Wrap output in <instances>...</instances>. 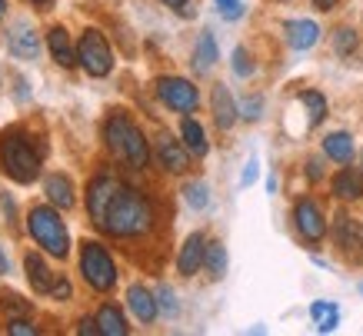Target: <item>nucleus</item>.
<instances>
[{
	"instance_id": "obj_1",
	"label": "nucleus",
	"mask_w": 363,
	"mask_h": 336,
	"mask_svg": "<svg viewBox=\"0 0 363 336\" xmlns=\"http://www.w3.org/2000/svg\"><path fill=\"white\" fill-rule=\"evenodd\" d=\"M87 213L90 223L117 240H133L154 230V206L150 200L117 180L113 174H97L87 186Z\"/></svg>"
},
{
	"instance_id": "obj_2",
	"label": "nucleus",
	"mask_w": 363,
	"mask_h": 336,
	"mask_svg": "<svg viewBox=\"0 0 363 336\" xmlns=\"http://www.w3.org/2000/svg\"><path fill=\"white\" fill-rule=\"evenodd\" d=\"M104 143H107V150L121 163H127L130 170H143V167L150 163V143H147L143 130L123 110H113L111 117L104 120Z\"/></svg>"
},
{
	"instance_id": "obj_3",
	"label": "nucleus",
	"mask_w": 363,
	"mask_h": 336,
	"mask_svg": "<svg viewBox=\"0 0 363 336\" xmlns=\"http://www.w3.org/2000/svg\"><path fill=\"white\" fill-rule=\"evenodd\" d=\"M40 163H44V150L27 130H7L0 137V170L13 184H33L40 177Z\"/></svg>"
},
{
	"instance_id": "obj_4",
	"label": "nucleus",
	"mask_w": 363,
	"mask_h": 336,
	"mask_svg": "<svg viewBox=\"0 0 363 336\" xmlns=\"http://www.w3.org/2000/svg\"><path fill=\"white\" fill-rule=\"evenodd\" d=\"M27 233L33 237V243L57 257V260H64L67 253H70V233H67L64 220H60V210L54 203L50 206H30V213H27Z\"/></svg>"
},
{
	"instance_id": "obj_5",
	"label": "nucleus",
	"mask_w": 363,
	"mask_h": 336,
	"mask_svg": "<svg viewBox=\"0 0 363 336\" xmlns=\"http://www.w3.org/2000/svg\"><path fill=\"white\" fill-rule=\"evenodd\" d=\"M80 273L90 283V290L97 293H111L117 286V263H113L111 250L97 240L80 243Z\"/></svg>"
},
{
	"instance_id": "obj_6",
	"label": "nucleus",
	"mask_w": 363,
	"mask_h": 336,
	"mask_svg": "<svg viewBox=\"0 0 363 336\" xmlns=\"http://www.w3.org/2000/svg\"><path fill=\"white\" fill-rule=\"evenodd\" d=\"M77 64L90 77H107L113 70V50L97 27H87L77 40Z\"/></svg>"
},
{
	"instance_id": "obj_7",
	"label": "nucleus",
	"mask_w": 363,
	"mask_h": 336,
	"mask_svg": "<svg viewBox=\"0 0 363 336\" xmlns=\"http://www.w3.org/2000/svg\"><path fill=\"white\" fill-rule=\"evenodd\" d=\"M157 97L177 113H194L200 103L197 87L190 80H184V77H160L157 80Z\"/></svg>"
},
{
	"instance_id": "obj_8",
	"label": "nucleus",
	"mask_w": 363,
	"mask_h": 336,
	"mask_svg": "<svg viewBox=\"0 0 363 336\" xmlns=\"http://www.w3.org/2000/svg\"><path fill=\"white\" fill-rule=\"evenodd\" d=\"M294 223H297V233L307 240V243H320V240L327 237V220H323L320 206L313 203L310 196L297 200V206H294Z\"/></svg>"
},
{
	"instance_id": "obj_9",
	"label": "nucleus",
	"mask_w": 363,
	"mask_h": 336,
	"mask_svg": "<svg viewBox=\"0 0 363 336\" xmlns=\"http://www.w3.org/2000/svg\"><path fill=\"white\" fill-rule=\"evenodd\" d=\"M333 237H337V247L343 250V257L363 267V223L360 220L340 213L337 223H333Z\"/></svg>"
},
{
	"instance_id": "obj_10",
	"label": "nucleus",
	"mask_w": 363,
	"mask_h": 336,
	"mask_svg": "<svg viewBox=\"0 0 363 336\" xmlns=\"http://www.w3.org/2000/svg\"><path fill=\"white\" fill-rule=\"evenodd\" d=\"M154 153H157V163L164 167L167 174H187L190 167V150L184 140H174L170 133H160L154 143Z\"/></svg>"
},
{
	"instance_id": "obj_11",
	"label": "nucleus",
	"mask_w": 363,
	"mask_h": 336,
	"mask_svg": "<svg viewBox=\"0 0 363 336\" xmlns=\"http://www.w3.org/2000/svg\"><path fill=\"white\" fill-rule=\"evenodd\" d=\"M7 50L17 60H37V54H40V33L33 30L27 21H17L7 30Z\"/></svg>"
},
{
	"instance_id": "obj_12",
	"label": "nucleus",
	"mask_w": 363,
	"mask_h": 336,
	"mask_svg": "<svg viewBox=\"0 0 363 336\" xmlns=\"http://www.w3.org/2000/svg\"><path fill=\"white\" fill-rule=\"evenodd\" d=\"M203 257H207V237L203 233H190L180 247V257H177V273L180 276H197L203 270Z\"/></svg>"
},
{
	"instance_id": "obj_13",
	"label": "nucleus",
	"mask_w": 363,
	"mask_h": 336,
	"mask_svg": "<svg viewBox=\"0 0 363 336\" xmlns=\"http://www.w3.org/2000/svg\"><path fill=\"white\" fill-rule=\"evenodd\" d=\"M127 306H130V313L137 316L140 323H154L157 313H160L157 293H150L147 286H140V283H133L130 290H127Z\"/></svg>"
},
{
	"instance_id": "obj_14",
	"label": "nucleus",
	"mask_w": 363,
	"mask_h": 336,
	"mask_svg": "<svg viewBox=\"0 0 363 336\" xmlns=\"http://www.w3.org/2000/svg\"><path fill=\"white\" fill-rule=\"evenodd\" d=\"M23 270H27V280H30L33 293H50L57 283V273L47 267V260L40 253H27L23 257Z\"/></svg>"
},
{
	"instance_id": "obj_15",
	"label": "nucleus",
	"mask_w": 363,
	"mask_h": 336,
	"mask_svg": "<svg viewBox=\"0 0 363 336\" xmlns=\"http://www.w3.org/2000/svg\"><path fill=\"white\" fill-rule=\"evenodd\" d=\"M47 50H50V57H54L64 70L77 67V47L70 44V33H67L64 27H50V30H47Z\"/></svg>"
},
{
	"instance_id": "obj_16",
	"label": "nucleus",
	"mask_w": 363,
	"mask_h": 336,
	"mask_svg": "<svg viewBox=\"0 0 363 336\" xmlns=\"http://www.w3.org/2000/svg\"><path fill=\"white\" fill-rule=\"evenodd\" d=\"M237 120H240V107L233 103L230 90L223 87V84H217V87H213V123H217L220 130H230Z\"/></svg>"
},
{
	"instance_id": "obj_17",
	"label": "nucleus",
	"mask_w": 363,
	"mask_h": 336,
	"mask_svg": "<svg viewBox=\"0 0 363 336\" xmlns=\"http://www.w3.org/2000/svg\"><path fill=\"white\" fill-rule=\"evenodd\" d=\"M284 37L294 50H310L320 40V27L313 21H286L284 23Z\"/></svg>"
},
{
	"instance_id": "obj_18",
	"label": "nucleus",
	"mask_w": 363,
	"mask_h": 336,
	"mask_svg": "<svg viewBox=\"0 0 363 336\" xmlns=\"http://www.w3.org/2000/svg\"><path fill=\"white\" fill-rule=\"evenodd\" d=\"M44 194H47V203H54L57 210H70V206L77 203V196H74V184L67 180L64 174H50L44 180Z\"/></svg>"
},
{
	"instance_id": "obj_19",
	"label": "nucleus",
	"mask_w": 363,
	"mask_h": 336,
	"mask_svg": "<svg viewBox=\"0 0 363 336\" xmlns=\"http://www.w3.org/2000/svg\"><path fill=\"white\" fill-rule=\"evenodd\" d=\"M217 57H220V50H217L213 33L203 30L197 37V47H194V70H197V74H210V70H213V64H217Z\"/></svg>"
},
{
	"instance_id": "obj_20",
	"label": "nucleus",
	"mask_w": 363,
	"mask_h": 336,
	"mask_svg": "<svg viewBox=\"0 0 363 336\" xmlns=\"http://www.w3.org/2000/svg\"><path fill=\"white\" fill-rule=\"evenodd\" d=\"M97 326H100V336H127L130 333V326H127L123 313L111 303H104L97 310Z\"/></svg>"
},
{
	"instance_id": "obj_21",
	"label": "nucleus",
	"mask_w": 363,
	"mask_h": 336,
	"mask_svg": "<svg viewBox=\"0 0 363 336\" xmlns=\"http://www.w3.org/2000/svg\"><path fill=\"white\" fill-rule=\"evenodd\" d=\"M333 196L337 200H360L363 196V177L357 170H340V174L333 177Z\"/></svg>"
},
{
	"instance_id": "obj_22",
	"label": "nucleus",
	"mask_w": 363,
	"mask_h": 336,
	"mask_svg": "<svg viewBox=\"0 0 363 336\" xmlns=\"http://www.w3.org/2000/svg\"><path fill=\"white\" fill-rule=\"evenodd\" d=\"M323 153H327L333 163H350L353 160V137L343 130L327 133V137H323Z\"/></svg>"
},
{
	"instance_id": "obj_23",
	"label": "nucleus",
	"mask_w": 363,
	"mask_h": 336,
	"mask_svg": "<svg viewBox=\"0 0 363 336\" xmlns=\"http://www.w3.org/2000/svg\"><path fill=\"white\" fill-rule=\"evenodd\" d=\"M180 137H184V143H187V150L194 153V157H207V150H210L207 133H203V127H200L194 117H187L180 123Z\"/></svg>"
},
{
	"instance_id": "obj_24",
	"label": "nucleus",
	"mask_w": 363,
	"mask_h": 336,
	"mask_svg": "<svg viewBox=\"0 0 363 336\" xmlns=\"http://www.w3.org/2000/svg\"><path fill=\"white\" fill-rule=\"evenodd\" d=\"M203 270L210 273V280H223V273H227V250H223L220 240H210V243H207Z\"/></svg>"
},
{
	"instance_id": "obj_25",
	"label": "nucleus",
	"mask_w": 363,
	"mask_h": 336,
	"mask_svg": "<svg viewBox=\"0 0 363 336\" xmlns=\"http://www.w3.org/2000/svg\"><path fill=\"white\" fill-rule=\"evenodd\" d=\"M300 103L307 107V127L323 123V117H327V97H323V94H317V90H303V94H300Z\"/></svg>"
},
{
	"instance_id": "obj_26",
	"label": "nucleus",
	"mask_w": 363,
	"mask_h": 336,
	"mask_svg": "<svg viewBox=\"0 0 363 336\" xmlns=\"http://www.w3.org/2000/svg\"><path fill=\"white\" fill-rule=\"evenodd\" d=\"M184 200H187L190 210H207L210 206V190L203 180H190L187 186H184Z\"/></svg>"
},
{
	"instance_id": "obj_27",
	"label": "nucleus",
	"mask_w": 363,
	"mask_h": 336,
	"mask_svg": "<svg viewBox=\"0 0 363 336\" xmlns=\"http://www.w3.org/2000/svg\"><path fill=\"white\" fill-rule=\"evenodd\" d=\"M357 44H360V40H357V30H353V27H340V30L333 33V50L340 57H350L353 50H357Z\"/></svg>"
},
{
	"instance_id": "obj_28",
	"label": "nucleus",
	"mask_w": 363,
	"mask_h": 336,
	"mask_svg": "<svg viewBox=\"0 0 363 336\" xmlns=\"http://www.w3.org/2000/svg\"><path fill=\"white\" fill-rule=\"evenodd\" d=\"M240 117L247 120V123H257V120L264 117V97H260V94H253V97H243Z\"/></svg>"
},
{
	"instance_id": "obj_29",
	"label": "nucleus",
	"mask_w": 363,
	"mask_h": 336,
	"mask_svg": "<svg viewBox=\"0 0 363 336\" xmlns=\"http://www.w3.org/2000/svg\"><path fill=\"white\" fill-rule=\"evenodd\" d=\"M0 310L11 316V320H17V316L30 313V303H27V300H21V296H13V293H7V296L0 300Z\"/></svg>"
},
{
	"instance_id": "obj_30",
	"label": "nucleus",
	"mask_w": 363,
	"mask_h": 336,
	"mask_svg": "<svg viewBox=\"0 0 363 336\" xmlns=\"http://www.w3.org/2000/svg\"><path fill=\"white\" fill-rule=\"evenodd\" d=\"M157 303H160V310H164V316H177L180 313V306H177V296L170 286H160L157 290Z\"/></svg>"
},
{
	"instance_id": "obj_31",
	"label": "nucleus",
	"mask_w": 363,
	"mask_h": 336,
	"mask_svg": "<svg viewBox=\"0 0 363 336\" xmlns=\"http://www.w3.org/2000/svg\"><path fill=\"white\" fill-rule=\"evenodd\" d=\"M233 74L237 77H250L253 74V60H250V54H247L243 47L233 50Z\"/></svg>"
},
{
	"instance_id": "obj_32",
	"label": "nucleus",
	"mask_w": 363,
	"mask_h": 336,
	"mask_svg": "<svg viewBox=\"0 0 363 336\" xmlns=\"http://www.w3.org/2000/svg\"><path fill=\"white\" fill-rule=\"evenodd\" d=\"M217 11L227 21H240L243 17V0H217Z\"/></svg>"
},
{
	"instance_id": "obj_33",
	"label": "nucleus",
	"mask_w": 363,
	"mask_h": 336,
	"mask_svg": "<svg viewBox=\"0 0 363 336\" xmlns=\"http://www.w3.org/2000/svg\"><path fill=\"white\" fill-rule=\"evenodd\" d=\"M7 333H13V336H37V326H33L27 316H17V320H11Z\"/></svg>"
},
{
	"instance_id": "obj_34",
	"label": "nucleus",
	"mask_w": 363,
	"mask_h": 336,
	"mask_svg": "<svg viewBox=\"0 0 363 336\" xmlns=\"http://www.w3.org/2000/svg\"><path fill=\"white\" fill-rule=\"evenodd\" d=\"M340 326V310H333V313H327L323 320H317V333H333Z\"/></svg>"
},
{
	"instance_id": "obj_35",
	"label": "nucleus",
	"mask_w": 363,
	"mask_h": 336,
	"mask_svg": "<svg viewBox=\"0 0 363 336\" xmlns=\"http://www.w3.org/2000/svg\"><path fill=\"white\" fill-rule=\"evenodd\" d=\"M50 296H54V300H60V303H64V300H70V280H67V276H57Z\"/></svg>"
},
{
	"instance_id": "obj_36",
	"label": "nucleus",
	"mask_w": 363,
	"mask_h": 336,
	"mask_svg": "<svg viewBox=\"0 0 363 336\" xmlns=\"http://www.w3.org/2000/svg\"><path fill=\"white\" fill-rule=\"evenodd\" d=\"M333 310H337V303H327V300H317V303L310 306V316H313V320H323V316H327V313H333Z\"/></svg>"
},
{
	"instance_id": "obj_37",
	"label": "nucleus",
	"mask_w": 363,
	"mask_h": 336,
	"mask_svg": "<svg viewBox=\"0 0 363 336\" xmlns=\"http://www.w3.org/2000/svg\"><path fill=\"white\" fill-rule=\"evenodd\" d=\"M257 174H260V163L250 160L247 163V170H243V177H240V186H250L253 180H257Z\"/></svg>"
},
{
	"instance_id": "obj_38",
	"label": "nucleus",
	"mask_w": 363,
	"mask_h": 336,
	"mask_svg": "<svg viewBox=\"0 0 363 336\" xmlns=\"http://www.w3.org/2000/svg\"><path fill=\"white\" fill-rule=\"evenodd\" d=\"M77 333H84V336H97V333H100L97 320H80V323H77Z\"/></svg>"
},
{
	"instance_id": "obj_39",
	"label": "nucleus",
	"mask_w": 363,
	"mask_h": 336,
	"mask_svg": "<svg viewBox=\"0 0 363 336\" xmlns=\"http://www.w3.org/2000/svg\"><path fill=\"white\" fill-rule=\"evenodd\" d=\"M307 177H310V180H320V177H323V167H320L317 157H313V160H307Z\"/></svg>"
},
{
	"instance_id": "obj_40",
	"label": "nucleus",
	"mask_w": 363,
	"mask_h": 336,
	"mask_svg": "<svg viewBox=\"0 0 363 336\" xmlns=\"http://www.w3.org/2000/svg\"><path fill=\"white\" fill-rule=\"evenodd\" d=\"M167 7H174V11H180V13H187V7H190V0H164Z\"/></svg>"
},
{
	"instance_id": "obj_41",
	"label": "nucleus",
	"mask_w": 363,
	"mask_h": 336,
	"mask_svg": "<svg viewBox=\"0 0 363 336\" xmlns=\"http://www.w3.org/2000/svg\"><path fill=\"white\" fill-rule=\"evenodd\" d=\"M337 4H340V0H313V7H317V11H333Z\"/></svg>"
},
{
	"instance_id": "obj_42",
	"label": "nucleus",
	"mask_w": 363,
	"mask_h": 336,
	"mask_svg": "<svg viewBox=\"0 0 363 336\" xmlns=\"http://www.w3.org/2000/svg\"><path fill=\"white\" fill-rule=\"evenodd\" d=\"M33 7H40V11H44V7H50V4H54V0H30Z\"/></svg>"
},
{
	"instance_id": "obj_43",
	"label": "nucleus",
	"mask_w": 363,
	"mask_h": 336,
	"mask_svg": "<svg viewBox=\"0 0 363 336\" xmlns=\"http://www.w3.org/2000/svg\"><path fill=\"white\" fill-rule=\"evenodd\" d=\"M7 273V257H4V250H0V276Z\"/></svg>"
},
{
	"instance_id": "obj_44",
	"label": "nucleus",
	"mask_w": 363,
	"mask_h": 336,
	"mask_svg": "<svg viewBox=\"0 0 363 336\" xmlns=\"http://www.w3.org/2000/svg\"><path fill=\"white\" fill-rule=\"evenodd\" d=\"M7 17V0H0V21Z\"/></svg>"
}]
</instances>
